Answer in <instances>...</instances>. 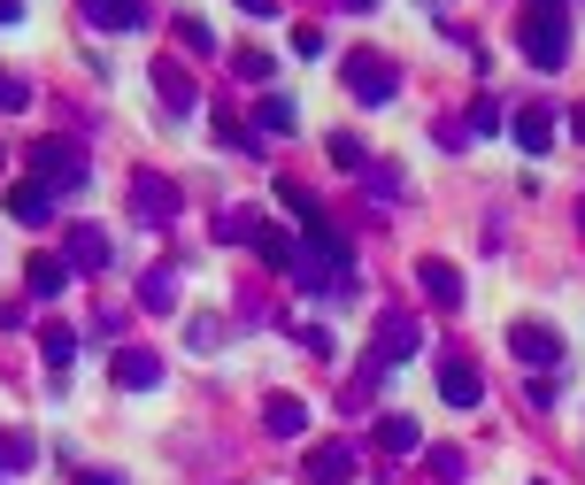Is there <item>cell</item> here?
<instances>
[{
  "label": "cell",
  "instance_id": "cell-1",
  "mask_svg": "<svg viewBox=\"0 0 585 485\" xmlns=\"http://www.w3.org/2000/svg\"><path fill=\"white\" fill-rule=\"evenodd\" d=\"M31 170H39L47 193H77V186H86V154H77L69 139H39L31 146Z\"/></svg>",
  "mask_w": 585,
  "mask_h": 485
},
{
  "label": "cell",
  "instance_id": "cell-2",
  "mask_svg": "<svg viewBox=\"0 0 585 485\" xmlns=\"http://www.w3.org/2000/svg\"><path fill=\"white\" fill-rule=\"evenodd\" d=\"M408 355H424V323L416 316H378V347H370V370H393V362H408Z\"/></svg>",
  "mask_w": 585,
  "mask_h": 485
},
{
  "label": "cell",
  "instance_id": "cell-3",
  "mask_svg": "<svg viewBox=\"0 0 585 485\" xmlns=\"http://www.w3.org/2000/svg\"><path fill=\"white\" fill-rule=\"evenodd\" d=\"M347 93H355L363 109H385V101L400 93V77H393L385 54H355V62H347Z\"/></svg>",
  "mask_w": 585,
  "mask_h": 485
},
{
  "label": "cell",
  "instance_id": "cell-4",
  "mask_svg": "<svg viewBox=\"0 0 585 485\" xmlns=\"http://www.w3.org/2000/svg\"><path fill=\"white\" fill-rule=\"evenodd\" d=\"M524 54H532V69H562L570 62V24L562 16H532L524 24Z\"/></svg>",
  "mask_w": 585,
  "mask_h": 485
},
{
  "label": "cell",
  "instance_id": "cell-5",
  "mask_svg": "<svg viewBox=\"0 0 585 485\" xmlns=\"http://www.w3.org/2000/svg\"><path fill=\"white\" fill-rule=\"evenodd\" d=\"M509 347H517L532 370H555V362H562V340L547 332V323H517V332H509Z\"/></svg>",
  "mask_w": 585,
  "mask_h": 485
},
{
  "label": "cell",
  "instance_id": "cell-6",
  "mask_svg": "<svg viewBox=\"0 0 585 485\" xmlns=\"http://www.w3.org/2000/svg\"><path fill=\"white\" fill-rule=\"evenodd\" d=\"M416 285H424L440 308H462V270H455V263H440V255H424V263H416Z\"/></svg>",
  "mask_w": 585,
  "mask_h": 485
},
{
  "label": "cell",
  "instance_id": "cell-7",
  "mask_svg": "<svg viewBox=\"0 0 585 485\" xmlns=\"http://www.w3.org/2000/svg\"><path fill=\"white\" fill-rule=\"evenodd\" d=\"M509 131H517V146H524V154H547V146H555V109H547V101H532V109H517V124H509Z\"/></svg>",
  "mask_w": 585,
  "mask_h": 485
},
{
  "label": "cell",
  "instance_id": "cell-8",
  "mask_svg": "<svg viewBox=\"0 0 585 485\" xmlns=\"http://www.w3.org/2000/svg\"><path fill=\"white\" fill-rule=\"evenodd\" d=\"M308 477H316V485H347V477H355V439L316 447V455H308Z\"/></svg>",
  "mask_w": 585,
  "mask_h": 485
},
{
  "label": "cell",
  "instance_id": "cell-9",
  "mask_svg": "<svg viewBox=\"0 0 585 485\" xmlns=\"http://www.w3.org/2000/svg\"><path fill=\"white\" fill-rule=\"evenodd\" d=\"M440 393H447V409H478L485 400V378L470 362H440Z\"/></svg>",
  "mask_w": 585,
  "mask_h": 485
},
{
  "label": "cell",
  "instance_id": "cell-10",
  "mask_svg": "<svg viewBox=\"0 0 585 485\" xmlns=\"http://www.w3.org/2000/svg\"><path fill=\"white\" fill-rule=\"evenodd\" d=\"M131 208H139V224H162V216H178V193L162 186V178H139L131 186Z\"/></svg>",
  "mask_w": 585,
  "mask_h": 485
},
{
  "label": "cell",
  "instance_id": "cell-11",
  "mask_svg": "<svg viewBox=\"0 0 585 485\" xmlns=\"http://www.w3.org/2000/svg\"><path fill=\"white\" fill-rule=\"evenodd\" d=\"M86 24H109V31H139L147 9L139 0H86Z\"/></svg>",
  "mask_w": 585,
  "mask_h": 485
},
{
  "label": "cell",
  "instance_id": "cell-12",
  "mask_svg": "<svg viewBox=\"0 0 585 485\" xmlns=\"http://www.w3.org/2000/svg\"><path fill=\"white\" fill-rule=\"evenodd\" d=\"M154 93L170 101V116H193V77H186L178 62H162V69H154Z\"/></svg>",
  "mask_w": 585,
  "mask_h": 485
},
{
  "label": "cell",
  "instance_id": "cell-13",
  "mask_svg": "<svg viewBox=\"0 0 585 485\" xmlns=\"http://www.w3.org/2000/svg\"><path fill=\"white\" fill-rule=\"evenodd\" d=\"M109 255H116V247H109V231H93V224H86V231H69V263H77V270H109Z\"/></svg>",
  "mask_w": 585,
  "mask_h": 485
},
{
  "label": "cell",
  "instance_id": "cell-14",
  "mask_svg": "<svg viewBox=\"0 0 585 485\" xmlns=\"http://www.w3.org/2000/svg\"><path fill=\"white\" fill-rule=\"evenodd\" d=\"M116 385L147 393V385H162V362H154V355H139V347H131V355H116Z\"/></svg>",
  "mask_w": 585,
  "mask_h": 485
},
{
  "label": "cell",
  "instance_id": "cell-15",
  "mask_svg": "<svg viewBox=\"0 0 585 485\" xmlns=\"http://www.w3.org/2000/svg\"><path fill=\"white\" fill-rule=\"evenodd\" d=\"M263 424H270L278 439H301V432H308V409H301V400H285V393H278L270 409H263Z\"/></svg>",
  "mask_w": 585,
  "mask_h": 485
},
{
  "label": "cell",
  "instance_id": "cell-16",
  "mask_svg": "<svg viewBox=\"0 0 585 485\" xmlns=\"http://www.w3.org/2000/svg\"><path fill=\"white\" fill-rule=\"evenodd\" d=\"M378 447H385V455H416V447H424V432H416V417H385V424H378Z\"/></svg>",
  "mask_w": 585,
  "mask_h": 485
},
{
  "label": "cell",
  "instance_id": "cell-17",
  "mask_svg": "<svg viewBox=\"0 0 585 485\" xmlns=\"http://www.w3.org/2000/svg\"><path fill=\"white\" fill-rule=\"evenodd\" d=\"M9 208H16L24 224H47V216H54V193H47V186H16V193H9Z\"/></svg>",
  "mask_w": 585,
  "mask_h": 485
},
{
  "label": "cell",
  "instance_id": "cell-18",
  "mask_svg": "<svg viewBox=\"0 0 585 485\" xmlns=\"http://www.w3.org/2000/svg\"><path fill=\"white\" fill-rule=\"evenodd\" d=\"M62 285H69V263H54V255H39V263H31V293H39V301H54Z\"/></svg>",
  "mask_w": 585,
  "mask_h": 485
},
{
  "label": "cell",
  "instance_id": "cell-19",
  "mask_svg": "<svg viewBox=\"0 0 585 485\" xmlns=\"http://www.w3.org/2000/svg\"><path fill=\"white\" fill-rule=\"evenodd\" d=\"M147 308H170L178 301V270H147V293H139Z\"/></svg>",
  "mask_w": 585,
  "mask_h": 485
},
{
  "label": "cell",
  "instance_id": "cell-20",
  "mask_svg": "<svg viewBox=\"0 0 585 485\" xmlns=\"http://www.w3.org/2000/svg\"><path fill=\"white\" fill-rule=\"evenodd\" d=\"M255 124H263V131H293V101H285V93H270V101L255 109Z\"/></svg>",
  "mask_w": 585,
  "mask_h": 485
},
{
  "label": "cell",
  "instance_id": "cell-21",
  "mask_svg": "<svg viewBox=\"0 0 585 485\" xmlns=\"http://www.w3.org/2000/svg\"><path fill=\"white\" fill-rule=\"evenodd\" d=\"M331 162H340V170H363L370 154H363V139H355V131H340V139H331Z\"/></svg>",
  "mask_w": 585,
  "mask_h": 485
},
{
  "label": "cell",
  "instance_id": "cell-22",
  "mask_svg": "<svg viewBox=\"0 0 585 485\" xmlns=\"http://www.w3.org/2000/svg\"><path fill=\"white\" fill-rule=\"evenodd\" d=\"M462 131H478V139H493V131H500V101H478V109H470V124H462Z\"/></svg>",
  "mask_w": 585,
  "mask_h": 485
},
{
  "label": "cell",
  "instance_id": "cell-23",
  "mask_svg": "<svg viewBox=\"0 0 585 485\" xmlns=\"http://www.w3.org/2000/svg\"><path fill=\"white\" fill-rule=\"evenodd\" d=\"M432 477L455 485V477H462V455H455V447H432Z\"/></svg>",
  "mask_w": 585,
  "mask_h": 485
},
{
  "label": "cell",
  "instance_id": "cell-24",
  "mask_svg": "<svg viewBox=\"0 0 585 485\" xmlns=\"http://www.w3.org/2000/svg\"><path fill=\"white\" fill-rule=\"evenodd\" d=\"M69 347H77V340H69V332H62V323H47V362H54V370H62V362H69Z\"/></svg>",
  "mask_w": 585,
  "mask_h": 485
},
{
  "label": "cell",
  "instance_id": "cell-25",
  "mask_svg": "<svg viewBox=\"0 0 585 485\" xmlns=\"http://www.w3.org/2000/svg\"><path fill=\"white\" fill-rule=\"evenodd\" d=\"M239 77H246V86H263V77H270V54L246 47V54H239Z\"/></svg>",
  "mask_w": 585,
  "mask_h": 485
},
{
  "label": "cell",
  "instance_id": "cell-26",
  "mask_svg": "<svg viewBox=\"0 0 585 485\" xmlns=\"http://www.w3.org/2000/svg\"><path fill=\"white\" fill-rule=\"evenodd\" d=\"M178 39H186V47H193V54H208V47H216V39H208V24H193V16H186V24H178Z\"/></svg>",
  "mask_w": 585,
  "mask_h": 485
},
{
  "label": "cell",
  "instance_id": "cell-27",
  "mask_svg": "<svg viewBox=\"0 0 585 485\" xmlns=\"http://www.w3.org/2000/svg\"><path fill=\"white\" fill-rule=\"evenodd\" d=\"M24 101H31V93L16 86V77H9V69H0V109H24Z\"/></svg>",
  "mask_w": 585,
  "mask_h": 485
},
{
  "label": "cell",
  "instance_id": "cell-28",
  "mask_svg": "<svg viewBox=\"0 0 585 485\" xmlns=\"http://www.w3.org/2000/svg\"><path fill=\"white\" fill-rule=\"evenodd\" d=\"M239 9H246V16H278V0H239Z\"/></svg>",
  "mask_w": 585,
  "mask_h": 485
},
{
  "label": "cell",
  "instance_id": "cell-29",
  "mask_svg": "<svg viewBox=\"0 0 585 485\" xmlns=\"http://www.w3.org/2000/svg\"><path fill=\"white\" fill-rule=\"evenodd\" d=\"M24 16V0H0V24H16Z\"/></svg>",
  "mask_w": 585,
  "mask_h": 485
},
{
  "label": "cell",
  "instance_id": "cell-30",
  "mask_svg": "<svg viewBox=\"0 0 585 485\" xmlns=\"http://www.w3.org/2000/svg\"><path fill=\"white\" fill-rule=\"evenodd\" d=\"M86 485H124V477H116V470H93V477H86Z\"/></svg>",
  "mask_w": 585,
  "mask_h": 485
},
{
  "label": "cell",
  "instance_id": "cell-31",
  "mask_svg": "<svg viewBox=\"0 0 585 485\" xmlns=\"http://www.w3.org/2000/svg\"><path fill=\"white\" fill-rule=\"evenodd\" d=\"M532 9H539V16H562V0H532Z\"/></svg>",
  "mask_w": 585,
  "mask_h": 485
},
{
  "label": "cell",
  "instance_id": "cell-32",
  "mask_svg": "<svg viewBox=\"0 0 585 485\" xmlns=\"http://www.w3.org/2000/svg\"><path fill=\"white\" fill-rule=\"evenodd\" d=\"M570 131H577V139H585V109H570Z\"/></svg>",
  "mask_w": 585,
  "mask_h": 485
},
{
  "label": "cell",
  "instance_id": "cell-33",
  "mask_svg": "<svg viewBox=\"0 0 585 485\" xmlns=\"http://www.w3.org/2000/svg\"><path fill=\"white\" fill-rule=\"evenodd\" d=\"M347 9H355V16H363V9H378V0H347Z\"/></svg>",
  "mask_w": 585,
  "mask_h": 485
},
{
  "label": "cell",
  "instance_id": "cell-34",
  "mask_svg": "<svg viewBox=\"0 0 585 485\" xmlns=\"http://www.w3.org/2000/svg\"><path fill=\"white\" fill-rule=\"evenodd\" d=\"M0 162H9V154H0Z\"/></svg>",
  "mask_w": 585,
  "mask_h": 485
}]
</instances>
